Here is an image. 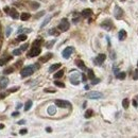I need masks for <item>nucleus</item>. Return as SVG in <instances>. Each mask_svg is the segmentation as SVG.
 Instances as JSON below:
<instances>
[{
    "mask_svg": "<svg viewBox=\"0 0 138 138\" xmlns=\"http://www.w3.org/2000/svg\"><path fill=\"white\" fill-rule=\"evenodd\" d=\"M40 52H41L40 47H38V46H33V47L31 48V50L29 51V53H28V56H29V58H34V56L39 55Z\"/></svg>",
    "mask_w": 138,
    "mask_h": 138,
    "instance_id": "f257e3e1",
    "label": "nucleus"
},
{
    "mask_svg": "<svg viewBox=\"0 0 138 138\" xmlns=\"http://www.w3.org/2000/svg\"><path fill=\"white\" fill-rule=\"evenodd\" d=\"M34 72V68L32 66H28V67H24V68L20 71V74H21V77L22 78H27V77H29L31 76L32 73Z\"/></svg>",
    "mask_w": 138,
    "mask_h": 138,
    "instance_id": "f03ea898",
    "label": "nucleus"
},
{
    "mask_svg": "<svg viewBox=\"0 0 138 138\" xmlns=\"http://www.w3.org/2000/svg\"><path fill=\"white\" fill-rule=\"evenodd\" d=\"M69 27H70V24H69L68 20H67L66 18L62 19V21L59 24V29L61 30V31H67V30L69 29Z\"/></svg>",
    "mask_w": 138,
    "mask_h": 138,
    "instance_id": "7ed1b4c3",
    "label": "nucleus"
},
{
    "mask_svg": "<svg viewBox=\"0 0 138 138\" xmlns=\"http://www.w3.org/2000/svg\"><path fill=\"white\" fill-rule=\"evenodd\" d=\"M103 97V95L99 91H90V93L87 94V98L93 99V100H98V99H101Z\"/></svg>",
    "mask_w": 138,
    "mask_h": 138,
    "instance_id": "20e7f679",
    "label": "nucleus"
},
{
    "mask_svg": "<svg viewBox=\"0 0 138 138\" xmlns=\"http://www.w3.org/2000/svg\"><path fill=\"white\" fill-rule=\"evenodd\" d=\"M114 15H115V17H116V19H121L122 17H123V10L121 9V8H119L118 5H116L115 6V10H114Z\"/></svg>",
    "mask_w": 138,
    "mask_h": 138,
    "instance_id": "39448f33",
    "label": "nucleus"
},
{
    "mask_svg": "<svg viewBox=\"0 0 138 138\" xmlns=\"http://www.w3.org/2000/svg\"><path fill=\"white\" fill-rule=\"evenodd\" d=\"M55 105L58 107H61V108H65V107H70V103L67 101H64V100H55Z\"/></svg>",
    "mask_w": 138,
    "mask_h": 138,
    "instance_id": "423d86ee",
    "label": "nucleus"
},
{
    "mask_svg": "<svg viewBox=\"0 0 138 138\" xmlns=\"http://www.w3.org/2000/svg\"><path fill=\"white\" fill-rule=\"evenodd\" d=\"M73 47H67V48H65V50L63 51V58L64 59H69L70 58V55H71V53L73 52Z\"/></svg>",
    "mask_w": 138,
    "mask_h": 138,
    "instance_id": "0eeeda50",
    "label": "nucleus"
},
{
    "mask_svg": "<svg viewBox=\"0 0 138 138\" xmlns=\"http://www.w3.org/2000/svg\"><path fill=\"white\" fill-rule=\"evenodd\" d=\"M80 77V74L78 73V72H74L73 74H71L70 76V81H71V84L73 85H79L80 84V81L78 80V78Z\"/></svg>",
    "mask_w": 138,
    "mask_h": 138,
    "instance_id": "6e6552de",
    "label": "nucleus"
},
{
    "mask_svg": "<svg viewBox=\"0 0 138 138\" xmlns=\"http://www.w3.org/2000/svg\"><path fill=\"white\" fill-rule=\"evenodd\" d=\"M101 27H102V28H104L105 30L109 31V30L112 29V27H113L112 21H111V20H105V21H103V22L101 23Z\"/></svg>",
    "mask_w": 138,
    "mask_h": 138,
    "instance_id": "1a4fd4ad",
    "label": "nucleus"
},
{
    "mask_svg": "<svg viewBox=\"0 0 138 138\" xmlns=\"http://www.w3.org/2000/svg\"><path fill=\"white\" fill-rule=\"evenodd\" d=\"M9 14H10V16L12 17V18H14V19H18L19 17H20L19 14H18V12H17L15 9H10Z\"/></svg>",
    "mask_w": 138,
    "mask_h": 138,
    "instance_id": "9d476101",
    "label": "nucleus"
},
{
    "mask_svg": "<svg viewBox=\"0 0 138 138\" xmlns=\"http://www.w3.org/2000/svg\"><path fill=\"white\" fill-rule=\"evenodd\" d=\"M91 14H93V11H91L90 9H85L82 11V16L83 17H90L91 16Z\"/></svg>",
    "mask_w": 138,
    "mask_h": 138,
    "instance_id": "9b49d317",
    "label": "nucleus"
},
{
    "mask_svg": "<svg viewBox=\"0 0 138 138\" xmlns=\"http://www.w3.org/2000/svg\"><path fill=\"white\" fill-rule=\"evenodd\" d=\"M106 59V55L105 54H99L97 56V59H96V62H97L98 64H102Z\"/></svg>",
    "mask_w": 138,
    "mask_h": 138,
    "instance_id": "f8f14e48",
    "label": "nucleus"
},
{
    "mask_svg": "<svg viewBox=\"0 0 138 138\" xmlns=\"http://www.w3.org/2000/svg\"><path fill=\"white\" fill-rule=\"evenodd\" d=\"M9 84V79H6V78H3V79L0 81V88H5L8 86Z\"/></svg>",
    "mask_w": 138,
    "mask_h": 138,
    "instance_id": "ddd939ff",
    "label": "nucleus"
},
{
    "mask_svg": "<svg viewBox=\"0 0 138 138\" xmlns=\"http://www.w3.org/2000/svg\"><path fill=\"white\" fill-rule=\"evenodd\" d=\"M52 58V53H48V54H46L45 56H42V58H40L39 59V61L41 62V63H45V62H47V61H49Z\"/></svg>",
    "mask_w": 138,
    "mask_h": 138,
    "instance_id": "4468645a",
    "label": "nucleus"
},
{
    "mask_svg": "<svg viewBox=\"0 0 138 138\" xmlns=\"http://www.w3.org/2000/svg\"><path fill=\"white\" fill-rule=\"evenodd\" d=\"M76 64L78 65V67H79V68H81L82 70H85V69H86L84 62H83V61H81V59H77V61H76Z\"/></svg>",
    "mask_w": 138,
    "mask_h": 138,
    "instance_id": "2eb2a0df",
    "label": "nucleus"
},
{
    "mask_svg": "<svg viewBox=\"0 0 138 138\" xmlns=\"http://www.w3.org/2000/svg\"><path fill=\"white\" fill-rule=\"evenodd\" d=\"M126 32L124 30H121V31H119V34H118V36H119V39L120 40H124V38L126 37Z\"/></svg>",
    "mask_w": 138,
    "mask_h": 138,
    "instance_id": "dca6fc26",
    "label": "nucleus"
},
{
    "mask_svg": "<svg viewBox=\"0 0 138 138\" xmlns=\"http://www.w3.org/2000/svg\"><path fill=\"white\" fill-rule=\"evenodd\" d=\"M47 111H48L49 115H55L56 114V107L55 106H49Z\"/></svg>",
    "mask_w": 138,
    "mask_h": 138,
    "instance_id": "f3484780",
    "label": "nucleus"
},
{
    "mask_svg": "<svg viewBox=\"0 0 138 138\" xmlns=\"http://www.w3.org/2000/svg\"><path fill=\"white\" fill-rule=\"evenodd\" d=\"M30 17H31V15H30L29 13H22V14L20 15V19L22 20V21H26V20L29 19Z\"/></svg>",
    "mask_w": 138,
    "mask_h": 138,
    "instance_id": "a211bd4d",
    "label": "nucleus"
},
{
    "mask_svg": "<svg viewBox=\"0 0 138 138\" xmlns=\"http://www.w3.org/2000/svg\"><path fill=\"white\" fill-rule=\"evenodd\" d=\"M59 67H61V64H59V63L54 64V65H52L50 68H49V71H50V72H53V71H55L56 69H59Z\"/></svg>",
    "mask_w": 138,
    "mask_h": 138,
    "instance_id": "6ab92c4d",
    "label": "nucleus"
},
{
    "mask_svg": "<svg viewBox=\"0 0 138 138\" xmlns=\"http://www.w3.org/2000/svg\"><path fill=\"white\" fill-rule=\"evenodd\" d=\"M12 59V56H9V58H4V59H0V66H3L8 63L10 59Z\"/></svg>",
    "mask_w": 138,
    "mask_h": 138,
    "instance_id": "aec40b11",
    "label": "nucleus"
},
{
    "mask_svg": "<svg viewBox=\"0 0 138 138\" xmlns=\"http://www.w3.org/2000/svg\"><path fill=\"white\" fill-rule=\"evenodd\" d=\"M32 104H33V102H32L31 100H29V101H27V103L24 104V111H29V109L32 107Z\"/></svg>",
    "mask_w": 138,
    "mask_h": 138,
    "instance_id": "412c9836",
    "label": "nucleus"
},
{
    "mask_svg": "<svg viewBox=\"0 0 138 138\" xmlns=\"http://www.w3.org/2000/svg\"><path fill=\"white\" fill-rule=\"evenodd\" d=\"M64 74V70H59L56 73H54V78L55 79H59V78H62Z\"/></svg>",
    "mask_w": 138,
    "mask_h": 138,
    "instance_id": "4be33fe9",
    "label": "nucleus"
},
{
    "mask_svg": "<svg viewBox=\"0 0 138 138\" xmlns=\"http://www.w3.org/2000/svg\"><path fill=\"white\" fill-rule=\"evenodd\" d=\"M14 72V68H12V67H10V68H6L3 70V73L4 74H10V73H13Z\"/></svg>",
    "mask_w": 138,
    "mask_h": 138,
    "instance_id": "5701e85b",
    "label": "nucleus"
},
{
    "mask_svg": "<svg viewBox=\"0 0 138 138\" xmlns=\"http://www.w3.org/2000/svg\"><path fill=\"white\" fill-rule=\"evenodd\" d=\"M129 103H130V102H129V99H124V100L122 101V106H123V107H124L125 109L129 108Z\"/></svg>",
    "mask_w": 138,
    "mask_h": 138,
    "instance_id": "b1692460",
    "label": "nucleus"
},
{
    "mask_svg": "<svg viewBox=\"0 0 138 138\" xmlns=\"http://www.w3.org/2000/svg\"><path fill=\"white\" fill-rule=\"evenodd\" d=\"M27 39V35H24V34H21V35H19L18 37H17V40L18 41H24Z\"/></svg>",
    "mask_w": 138,
    "mask_h": 138,
    "instance_id": "393cba45",
    "label": "nucleus"
},
{
    "mask_svg": "<svg viewBox=\"0 0 138 138\" xmlns=\"http://www.w3.org/2000/svg\"><path fill=\"white\" fill-rule=\"evenodd\" d=\"M38 8H39V3H38V2H31V9L36 10Z\"/></svg>",
    "mask_w": 138,
    "mask_h": 138,
    "instance_id": "a878e982",
    "label": "nucleus"
},
{
    "mask_svg": "<svg viewBox=\"0 0 138 138\" xmlns=\"http://www.w3.org/2000/svg\"><path fill=\"white\" fill-rule=\"evenodd\" d=\"M88 78H89L90 80H94L95 79V73H94V71L91 69L88 70Z\"/></svg>",
    "mask_w": 138,
    "mask_h": 138,
    "instance_id": "bb28decb",
    "label": "nucleus"
},
{
    "mask_svg": "<svg viewBox=\"0 0 138 138\" xmlns=\"http://www.w3.org/2000/svg\"><path fill=\"white\" fill-rule=\"evenodd\" d=\"M54 85H56L58 87H61V88H64V87H65V84H64L63 82H59V81H55V82H54Z\"/></svg>",
    "mask_w": 138,
    "mask_h": 138,
    "instance_id": "cd10ccee",
    "label": "nucleus"
},
{
    "mask_svg": "<svg viewBox=\"0 0 138 138\" xmlns=\"http://www.w3.org/2000/svg\"><path fill=\"white\" fill-rule=\"evenodd\" d=\"M50 19H51V16H48L47 18H46V19L44 20V22L41 23V26H40V27H41V28H44V27L46 26V24H47V23L49 22V21H50Z\"/></svg>",
    "mask_w": 138,
    "mask_h": 138,
    "instance_id": "c85d7f7f",
    "label": "nucleus"
},
{
    "mask_svg": "<svg viewBox=\"0 0 138 138\" xmlns=\"http://www.w3.org/2000/svg\"><path fill=\"white\" fill-rule=\"evenodd\" d=\"M91 115H93V111L91 109H88V111H86V113H85V118H90Z\"/></svg>",
    "mask_w": 138,
    "mask_h": 138,
    "instance_id": "c756f323",
    "label": "nucleus"
},
{
    "mask_svg": "<svg viewBox=\"0 0 138 138\" xmlns=\"http://www.w3.org/2000/svg\"><path fill=\"white\" fill-rule=\"evenodd\" d=\"M117 78H118V79H120V80H123L125 78V73L124 72H119L118 74H117Z\"/></svg>",
    "mask_w": 138,
    "mask_h": 138,
    "instance_id": "7c9ffc66",
    "label": "nucleus"
},
{
    "mask_svg": "<svg viewBox=\"0 0 138 138\" xmlns=\"http://www.w3.org/2000/svg\"><path fill=\"white\" fill-rule=\"evenodd\" d=\"M13 54L14 55H20L21 54V49H16V50H14Z\"/></svg>",
    "mask_w": 138,
    "mask_h": 138,
    "instance_id": "2f4dec72",
    "label": "nucleus"
},
{
    "mask_svg": "<svg viewBox=\"0 0 138 138\" xmlns=\"http://www.w3.org/2000/svg\"><path fill=\"white\" fill-rule=\"evenodd\" d=\"M133 79H134V80H138V69H136L135 72H134V74H133Z\"/></svg>",
    "mask_w": 138,
    "mask_h": 138,
    "instance_id": "473e14b6",
    "label": "nucleus"
},
{
    "mask_svg": "<svg viewBox=\"0 0 138 138\" xmlns=\"http://www.w3.org/2000/svg\"><path fill=\"white\" fill-rule=\"evenodd\" d=\"M40 44H41V40H40V39H37V40H35V41L33 42V46H38V47H39Z\"/></svg>",
    "mask_w": 138,
    "mask_h": 138,
    "instance_id": "72a5a7b5",
    "label": "nucleus"
},
{
    "mask_svg": "<svg viewBox=\"0 0 138 138\" xmlns=\"http://www.w3.org/2000/svg\"><path fill=\"white\" fill-rule=\"evenodd\" d=\"M55 31H56L55 29H51L50 32H49V34H51V35H59V33H58V32H55Z\"/></svg>",
    "mask_w": 138,
    "mask_h": 138,
    "instance_id": "f704fd0d",
    "label": "nucleus"
},
{
    "mask_svg": "<svg viewBox=\"0 0 138 138\" xmlns=\"http://www.w3.org/2000/svg\"><path fill=\"white\" fill-rule=\"evenodd\" d=\"M29 47V44H24L23 46H21L20 49H21V51H23V50H27V48Z\"/></svg>",
    "mask_w": 138,
    "mask_h": 138,
    "instance_id": "c9c22d12",
    "label": "nucleus"
},
{
    "mask_svg": "<svg viewBox=\"0 0 138 138\" xmlns=\"http://www.w3.org/2000/svg\"><path fill=\"white\" fill-rule=\"evenodd\" d=\"M27 132H28V130L27 129H22V130H20V135H26L27 134Z\"/></svg>",
    "mask_w": 138,
    "mask_h": 138,
    "instance_id": "e433bc0d",
    "label": "nucleus"
},
{
    "mask_svg": "<svg viewBox=\"0 0 138 138\" xmlns=\"http://www.w3.org/2000/svg\"><path fill=\"white\" fill-rule=\"evenodd\" d=\"M45 93H55V90L54 89H51V88H46Z\"/></svg>",
    "mask_w": 138,
    "mask_h": 138,
    "instance_id": "4c0bfd02",
    "label": "nucleus"
},
{
    "mask_svg": "<svg viewBox=\"0 0 138 138\" xmlns=\"http://www.w3.org/2000/svg\"><path fill=\"white\" fill-rule=\"evenodd\" d=\"M44 14H45V12H44V11H41V12H39V13H38V14H37V15L35 16V17H36V18H39V17H41L42 15H44Z\"/></svg>",
    "mask_w": 138,
    "mask_h": 138,
    "instance_id": "58836bf2",
    "label": "nucleus"
},
{
    "mask_svg": "<svg viewBox=\"0 0 138 138\" xmlns=\"http://www.w3.org/2000/svg\"><path fill=\"white\" fill-rule=\"evenodd\" d=\"M17 89H18V87H13V88H11L9 91L10 93H15V91H17Z\"/></svg>",
    "mask_w": 138,
    "mask_h": 138,
    "instance_id": "ea45409f",
    "label": "nucleus"
},
{
    "mask_svg": "<svg viewBox=\"0 0 138 138\" xmlns=\"http://www.w3.org/2000/svg\"><path fill=\"white\" fill-rule=\"evenodd\" d=\"M99 82H100V80H99V79H94V80H93V84H94V85L98 84Z\"/></svg>",
    "mask_w": 138,
    "mask_h": 138,
    "instance_id": "a19ab883",
    "label": "nucleus"
},
{
    "mask_svg": "<svg viewBox=\"0 0 138 138\" xmlns=\"http://www.w3.org/2000/svg\"><path fill=\"white\" fill-rule=\"evenodd\" d=\"M11 33V27H8V29H6V36H9Z\"/></svg>",
    "mask_w": 138,
    "mask_h": 138,
    "instance_id": "79ce46f5",
    "label": "nucleus"
},
{
    "mask_svg": "<svg viewBox=\"0 0 138 138\" xmlns=\"http://www.w3.org/2000/svg\"><path fill=\"white\" fill-rule=\"evenodd\" d=\"M4 98H5V94L0 93V100H2V99H4Z\"/></svg>",
    "mask_w": 138,
    "mask_h": 138,
    "instance_id": "37998d69",
    "label": "nucleus"
},
{
    "mask_svg": "<svg viewBox=\"0 0 138 138\" xmlns=\"http://www.w3.org/2000/svg\"><path fill=\"white\" fill-rule=\"evenodd\" d=\"M12 116L13 117H17V116H19V113L18 112H14L13 114H12Z\"/></svg>",
    "mask_w": 138,
    "mask_h": 138,
    "instance_id": "c03bdc74",
    "label": "nucleus"
},
{
    "mask_svg": "<svg viewBox=\"0 0 138 138\" xmlns=\"http://www.w3.org/2000/svg\"><path fill=\"white\" fill-rule=\"evenodd\" d=\"M53 44H54V40H52L51 42H49V44H47V47H49V48H50V47H51V46H52Z\"/></svg>",
    "mask_w": 138,
    "mask_h": 138,
    "instance_id": "a18cd8bd",
    "label": "nucleus"
},
{
    "mask_svg": "<svg viewBox=\"0 0 138 138\" xmlns=\"http://www.w3.org/2000/svg\"><path fill=\"white\" fill-rule=\"evenodd\" d=\"M23 123H26V120H20V121H18V124H23Z\"/></svg>",
    "mask_w": 138,
    "mask_h": 138,
    "instance_id": "49530a36",
    "label": "nucleus"
},
{
    "mask_svg": "<svg viewBox=\"0 0 138 138\" xmlns=\"http://www.w3.org/2000/svg\"><path fill=\"white\" fill-rule=\"evenodd\" d=\"M46 131H47V132H49V133H51L52 132V129H51V127H47V129H46Z\"/></svg>",
    "mask_w": 138,
    "mask_h": 138,
    "instance_id": "de8ad7c7",
    "label": "nucleus"
},
{
    "mask_svg": "<svg viewBox=\"0 0 138 138\" xmlns=\"http://www.w3.org/2000/svg\"><path fill=\"white\" fill-rule=\"evenodd\" d=\"M21 106H22V104H21V103H18V104H17V107H16V108H17V109H19V108L21 107Z\"/></svg>",
    "mask_w": 138,
    "mask_h": 138,
    "instance_id": "09e8293b",
    "label": "nucleus"
},
{
    "mask_svg": "<svg viewBox=\"0 0 138 138\" xmlns=\"http://www.w3.org/2000/svg\"><path fill=\"white\" fill-rule=\"evenodd\" d=\"M111 59H115V53H114V52H112V56H111Z\"/></svg>",
    "mask_w": 138,
    "mask_h": 138,
    "instance_id": "8fccbe9b",
    "label": "nucleus"
},
{
    "mask_svg": "<svg viewBox=\"0 0 138 138\" xmlns=\"http://www.w3.org/2000/svg\"><path fill=\"white\" fill-rule=\"evenodd\" d=\"M133 105L134 106H137V101L136 100H133Z\"/></svg>",
    "mask_w": 138,
    "mask_h": 138,
    "instance_id": "3c124183",
    "label": "nucleus"
},
{
    "mask_svg": "<svg viewBox=\"0 0 138 138\" xmlns=\"http://www.w3.org/2000/svg\"><path fill=\"white\" fill-rule=\"evenodd\" d=\"M4 129V124H2V123H0V130Z\"/></svg>",
    "mask_w": 138,
    "mask_h": 138,
    "instance_id": "603ef678",
    "label": "nucleus"
},
{
    "mask_svg": "<svg viewBox=\"0 0 138 138\" xmlns=\"http://www.w3.org/2000/svg\"><path fill=\"white\" fill-rule=\"evenodd\" d=\"M82 80L84 81V82H85V81H86V77H85L84 74H82Z\"/></svg>",
    "mask_w": 138,
    "mask_h": 138,
    "instance_id": "864d4df0",
    "label": "nucleus"
},
{
    "mask_svg": "<svg viewBox=\"0 0 138 138\" xmlns=\"http://www.w3.org/2000/svg\"><path fill=\"white\" fill-rule=\"evenodd\" d=\"M4 12L9 13V12H10V9H9V8H5V9H4Z\"/></svg>",
    "mask_w": 138,
    "mask_h": 138,
    "instance_id": "5fc2aeb1",
    "label": "nucleus"
},
{
    "mask_svg": "<svg viewBox=\"0 0 138 138\" xmlns=\"http://www.w3.org/2000/svg\"><path fill=\"white\" fill-rule=\"evenodd\" d=\"M120 1H122V2H123V1H125V0H120Z\"/></svg>",
    "mask_w": 138,
    "mask_h": 138,
    "instance_id": "6e6d98bb",
    "label": "nucleus"
},
{
    "mask_svg": "<svg viewBox=\"0 0 138 138\" xmlns=\"http://www.w3.org/2000/svg\"><path fill=\"white\" fill-rule=\"evenodd\" d=\"M137 66H138V62H137Z\"/></svg>",
    "mask_w": 138,
    "mask_h": 138,
    "instance_id": "4d7b16f0",
    "label": "nucleus"
}]
</instances>
